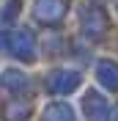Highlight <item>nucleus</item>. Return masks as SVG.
<instances>
[{
  "label": "nucleus",
  "instance_id": "nucleus-4",
  "mask_svg": "<svg viewBox=\"0 0 118 121\" xmlns=\"http://www.w3.org/2000/svg\"><path fill=\"white\" fill-rule=\"evenodd\" d=\"M96 74H99V80H102L104 85L118 88V63H113V60H102V63L96 66Z\"/></svg>",
  "mask_w": 118,
  "mask_h": 121
},
{
  "label": "nucleus",
  "instance_id": "nucleus-3",
  "mask_svg": "<svg viewBox=\"0 0 118 121\" xmlns=\"http://www.w3.org/2000/svg\"><path fill=\"white\" fill-rule=\"evenodd\" d=\"M80 22H82V30L88 36H102L104 30H107V14L99 6L88 3V6L82 8V14H80Z\"/></svg>",
  "mask_w": 118,
  "mask_h": 121
},
{
  "label": "nucleus",
  "instance_id": "nucleus-7",
  "mask_svg": "<svg viewBox=\"0 0 118 121\" xmlns=\"http://www.w3.org/2000/svg\"><path fill=\"white\" fill-rule=\"evenodd\" d=\"M17 8H19V0H8V6H6V14H3V19H6V22L17 19Z\"/></svg>",
  "mask_w": 118,
  "mask_h": 121
},
{
  "label": "nucleus",
  "instance_id": "nucleus-2",
  "mask_svg": "<svg viewBox=\"0 0 118 121\" xmlns=\"http://www.w3.org/2000/svg\"><path fill=\"white\" fill-rule=\"evenodd\" d=\"M33 11H36V17L41 22L55 25V22H60V19L66 17L69 0H36V3H33Z\"/></svg>",
  "mask_w": 118,
  "mask_h": 121
},
{
  "label": "nucleus",
  "instance_id": "nucleus-5",
  "mask_svg": "<svg viewBox=\"0 0 118 121\" xmlns=\"http://www.w3.org/2000/svg\"><path fill=\"white\" fill-rule=\"evenodd\" d=\"M50 85L55 91H69V88L77 85V74H74V72H55L52 80H50Z\"/></svg>",
  "mask_w": 118,
  "mask_h": 121
},
{
  "label": "nucleus",
  "instance_id": "nucleus-6",
  "mask_svg": "<svg viewBox=\"0 0 118 121\" xmlns=\"http://www.w3.org/2000/svg\"><path fill=\"white\" fill-rule=\"evenodd\" d=\"M22 83H25V77L19 72H6V77H3V85H8V88H19Z\"/></svg>",
  "mask_w": 118,
  "mask_h": 121
},
{
  "label": "nucleus",
  "instance_id": "nucleus-1",
  "mask_svg": "<svg viewBox=\"0 0 118 121\" xmlns=\"http://www.w3.org/2000/svg\"><path fill=\"white\" fill-rule=\"evenodd\" d=\"M6 47L22 60H33L36 58V39H33L30 30H14V33H8Z\"/></svg>",
  "mask_w": 118,
  "mask_h": 121
}]
</instances>
